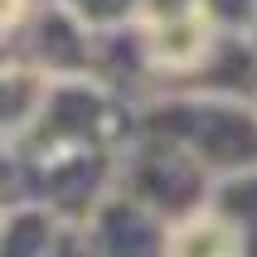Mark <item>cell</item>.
Wrapping results in <instances>:
<instances>
[{
    "mask_svg": "<svg viewBox=\"0 0 257 257\" xmlns=\"http://www.w3.org/2000/svg\"><path fill=\"white\" fill-rule=\"evenodd\" d=\"M165 257H238V233L214 214H199L170 233V252Z\"/></svg>",
    "mask_w": 257,
    "mask_h": 257,
    "instance_id": "1",
    "label": "cell"
},
{
    "mask_svg": "<svg viewBox=\"0 0 257 257\" xmlns=\"http://www.w3.org/2000/svg\"><path fill=\"white\" fill-rule=\"evenodd\" d=\"M25 20V0H0V34H10Z\"/></svg>",
    "mask_w": 257,
    "mask_h": 257,
    "instance_id": "2",
    "label": "cell"
}]
</instances>
